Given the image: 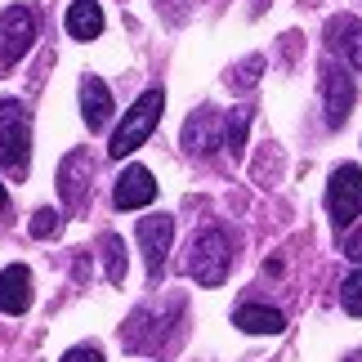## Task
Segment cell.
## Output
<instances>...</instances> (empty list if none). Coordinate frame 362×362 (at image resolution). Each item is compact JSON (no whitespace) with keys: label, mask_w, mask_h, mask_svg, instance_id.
Instances as JSON below:
<instances>
[{"label":"cell","mask_w":362,"mask_h":362,"mask_svg":"<svg viewBox=\"0 0 362 362\" xmlns=\"http://www.w3.org/2000/svg\"><path fill=\"white\" fill-rule=\"evenodd\" d=\"M344 255H349L354 264H362V233H358V238H349V242H344Z\"/></svg>","instance_id":"44dd1931"},{"label":"cell","mask_w":362,"mask_h":362,"mask_svg":"<svg viewBox=\"0 0 362 362\" xmlns=\"http://www.w3.org/2000/svg\"><path fill=\"white\" fill-rule=\"evenodd\" d=\"M170 242H175V219H170V215H148V219H139V246H144V259H148V273H152V277L165 269Z\"/></svg>","instance_id":"52a82bcc"},{"label":"cell","mask_w":362,"mask_h":362,"mask_svg":"<svg viewBox=\"0 0 362 362\" xmlns=\"http://www.w3.org/2000/svg\"><path fill=\"white\" fill-rule=\"evenodd\" d=\"M5 206H9V192H5V184H0V211H5Z\"/></svg>","instance_id":"7402d4cb"},{"label":"cell","mask_w":362,"mask_h":362,"mask_svg":"<svg viewBox=\"0 0 362 362\" xmlns=\"http://www.w3.org/2000/svg\"><path fill=\"white\" fill-rule=\"evenodd\" d=\"M27 309H32V269L27 264H9L0 273V313L18 317Z\"/></svg>","instance_id":"8fae6325"},{"label":"cell","mask_w":362,"mask_h":362,"mask_svg":"<svg viewBox=\"0 0 362 362\" xmlns=\"http://www.w3.org/2000/svg\"><path fill=\"white\" fill-rule=\"evenodd\" d=\"M327 215L336 228H349L362 215V170L358 165H336L327 184Z\"/></svg>","instance_id":"277c9868"},{"label":"cell","mask_w":362,"mask_h":362,"mask_svg":"<svg viewBox=\"0 0 362 362\" xmlns=\"http://www.w3.org/2000/svg\"><path fill=\"white\" fill-rule=\"evenodd\" d=\"M184 139H188L192 152H215V107H202V112L188 121Z\"/></svg>","instance_id":"9a60e30c"},{"label":"cell","mask_w":362,"mask_h":362,"mask_svg":"<svg viewBox=\"0 0 362 362\" xmlns=\"http://www.w3.org/2000/svg\"><path fill=\"white\" fill-rule=\"evenodd\" d=\"M228 264H233V250H228L224 228H206L202 238H192V250H188V277H197L202 286H219V282L228 277Z\"/></svg>","instance_id":"3957f363"},{"label":"cell","mask_w":362,"mask_h":362,"mask_svg":"<svg viewBox=\"0 0 362 362\" xmlns=\"http://www.w3.org/2000/svg\"><path fill=\"white\" fill-rule=\"evenodd\" d=\"M233 327L250 331V336H282L286 317L277 309H269V304H242V309L233 313Z\"/></svg>","instance_id":"4fadbf2b"},{"label":"cell","mask_w":362,"mask_h":362,"mask_svg":"<svg viewBox=\"0 0 362 362\" xmlns=\"http://www.w3.org/2000/svg\"><path fill=\"white\" fill-rule=\"evenodd\" d=\"M358 99V86H354V76L344 72V67L336 63H327L322 67V103H327V125L331 130H340L344 121H349V107Z\"/></svg>","instance_id":"8992f818"},{"label":"cell","mask_w":362,"mask_h":362,"mask_svg":"<svg viewBox=\"0 0 362 362\" xmlns=\"http://www.w3.org/2000/svg\"><path fill=\"white\" fill-rule=\"evenodd\" d=\"M327 45L336 49L340 59L354 67V72H362V18H354V13L331 18L327 23Z\"/></svg>","instance_id":"30bf717a"},{"label":"cell","mask_w":362,"mask_h":362,"mask_svg":"<svg viewBox=\"0 0 362 362\" xmlns=\"http://www.w3.org/2000/svg\"><path fill=\"white\" fill-rule=\"evenodd\" d=\"M81 117H86L90 134L103 130V125L112 121V94H107V86H103L99 76H86V81H81Z\"/></svg>","instance_id":"7c38bea8"},{"label":"cell","mask_w":362,"mask_h":362,"mask_svg":"<svg viewBox=\"0 0 362 362\" xmlns=\"http://www.w3.org/2000/svg\"><path fill=\"white\" fill-rule=\"evenodd\" d=\"M67 32L76 40H94L103 32V9L94 5V0H76V5H67Z\"/></svg>","instance_id":"5bb4252c"},{"label":"cell","mask_w":362,"mask_h":362,"mask_svg":"<svg viewBox=\"0 0 362 362\" xmlns=\"http://www.w3.org/2000/svg\"><path fill=\"white\" fill-rule=\"evenodd\" d=\"M340 304H344V313L362 317V269L344 277V286H340Z\"/></svg>","instance_id":"e0dca14e"},{"label":"cell","mask_w":362,"mask_h":362,"mask_svg":"<svg viewBox=\"0 0 362 362\" xmlns=\"http://www.w3.org/2000/svg\"><path fill=\"white\" fill-rule=\"evenodd\" d=\"M90 179H94L90 152H72V157L63 161V170H59V192H63V202L72 206V211H81V206L90 202Z\"/></svg>","instance_id":"ba28073f"},{"label":"cell","mask_w":362,"mask_h":362,"mask_svg":"<svg viewBox=\"0 0 362 362\" xmlns=\"http://www.w3.org/2000/svg\"><path fill=\"white\" fill-rule=\"evenodd\" d=\"M99 250H103V264H107V282L121 286L125 282V242L117 238V233H103Z\"/></svg>","instance_id":"2e32d148"},{"label":"cell","mask_w":362,"mask_h":362,"mask_svg":"<svg viewBox=\"0 0 362 362\" xmlns=\"http://www.w3.org/2000/svg\"><path fill=\"white\" fill-rule=\"evenodd\" d=\"M161 107H165V94H161V90H144V94L130 103L125 121L117 125V134H112V144H107V152H112V157H130L134 148H144V139L157 130V121H161Z\"/></svg>","instance_id":"6da1fadb"},{"label":"cell","mask_w":362,"mask_h":362,"mask_svg":"<svg viewBox=\"0 0 362 362\" xmlns=\"http://www.w3.org/2000/svg\"><path fill=\"white\" fill-rule=\"evenodd\" d=\"M59 228H63V215L54 211V206H45V211H36V219H32V238H54Z\"/></svg>","instance_id":"ac0fdd59"},{"label":"cell","mask_w":362,"mask_h":362,"mask_svg":"<svg viewBox=\"0 0 362 362\" xmlns=\"http://www.w3.org/2000/svg\"><path fill=\"white\" fill-rule=\"evenodd\" d=\"M27 157H32V117L18 99L0 103V170L23 175Z\"/></svg>","instance_id":"7a4b0ae2"},{"label":"cell","mask_w":362,"mask_h":362,"mask_svg":"<svg viewBox=\"0 0 362 362\" xmlns=\"http://www.w3.org/2000/svg\"><path fill=\"white\" fill-rule=\"evenodd\" d=\"M63 362H103V354L94 349V344H76V349H67Z\"/></svg>","instance_id":"d6986e66"},{"label":"cell","mask_w":362,"mask_h":362,"mask_svg":"<svg viewBox=\"0 0 362 362\" xmlns=\"http://www.w3.org/2000/svg\"><path fill=\"white\" fill-rule=\"evenodd\" d=\"M152 197H157V179H152V170H144V165H125L121 179H117L112 202L121 206V211H144V206H152Z\"/></svg>","instance_id":"9c48e42d"},{"label":"cell","mask_w":362,"mask_h":362,"mask_svg":"<svg viewBox=\"0 0 362 362\" xmlns=\"http://www.w3.org/2000/svg\"><path fill=\"white\" fill-rule=\"evenodd\" d=\"M32 40H36V13L27 5H13L0 13V72H9L32 49Z\"/></svg>","instance_id":"5b68a950"},{"label":"cell","mask_w":362,"mask_h":362,"mask_svg":"<svg viewBox=\"0 0 362 362\" xmlns=\"http://www.w3.org/2000/svg\"><path fill=\"white\" fill-rule=\"evenodd\" d=\"M242 139H246V112H238V121H228V148L242 152Z\"/></svg>","instance_id":"ffe728a7"}]
</instances>
